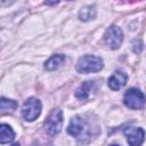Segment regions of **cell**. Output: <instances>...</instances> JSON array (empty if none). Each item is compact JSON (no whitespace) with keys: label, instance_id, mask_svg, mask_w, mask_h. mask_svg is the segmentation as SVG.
<instances>
[{"label":"cell","instance_id":"obj_12","mask_svg":"<svg viewBox=\"0 0 146 146\" xmlns=\"http://www.w3.org/2000/svg\"><path fill=\"white\" fill-rule=\"evenodd\" d=\"M16 107H17V103L15 100L7 99L5 97L1 98V100H0V111H1V114L11 113L14 110H16Z\"/></svg>","mask_w":146,"mask_h":146},{"label":"cell","instance_id":"obj_13","mask_svg":"<svg viewBox=\"0 0 146 146\" xmlns=\"http://www.w3.org/2000/svg\"><path fill=\"white\" fill-rule=\"evenodd\" d=\"M96 16V10L94 7H83L80 11H79V18L81 21H90L92 18H95Z\"/></svg>","mask_w":146,"mask_h":146},{"label":"cell","instance_id":"obj_11","mask_svg":"<svg viewBox=\"0 0 146 146\" xmlns=\"http://www.w3.org/2000/svg\"><path fill=\"white\" fill-rule=\"evenodd\" d=\"M64 60H65V56H64V55H62V54L52 55V56L44 63V68H46L47 71H54V70H56Z\"/></svg>","mask_w":146,"mask_h":146},{"label":"cell","instance_id":"obj_10","mask_svg":"<svg viewBox=\"0 0 146 146\" xmlns=\"http://www.w3.org/2000/svg\"><path fill=\"white\" fill-rule=\"evenodd\" d=\"M14 138H15V132L11 129V127L2 123L0 125V143L2 145L7 144V143H11L14 140Z\"/></svg>","mask_w":146,"mask_h":146},{"label":"cell","instance_id":"obj_8","mask_svg":"<svg viewBox=\"0 0 146 146\" xmlns=\"http://www.w3.org/2000/svg\"><path fill=\"white\" fill-rule=\"evenodd\" d=\"M128 80V75L122 71H115L108 79V87L112 90H119L121 89Z\"/></svg>","mask_w":146,"mask_h":146},{"label":"cell","instance_id":"obj_5","mask_svg":"<svg viewBox=\"0 0 146 146\" xmlns=\"http://www.w3.org/2000/svg\"><path fill=\"white\" fill-rule=\"evenodd\" d=\"M41 113V103L36 98H29L23 107H22V115L24 120L26 121H34L36 117H39Z\"/></svg>","mask_w":146,"mask_h":146},{"label":"cell","instance_id":"obj_1","mask_svg":"<svg viewBox=\"0 0 146 146\" xmlns=\"http://www.w3.org/2000/svg\"><path fill=\"white\" fill-rule=\"evenodd\" d=\"M103 59L98 56L94 55H86L82 56L78 63H76V71L79 73H94V72H99L103 68Z\"/></svg>","mask_w":146,"mask_h":146},{"label":"cell","instance_id":"obj_2","mask_svg":"<svg viewBox=\"0 0 146 146\" xmlns=\"http://www.w3.org/2000/svg\"><path fill=\"white\" fill-rule=\"evenodd\" d=\"M67 132L71 136L75 137L76 139H82L89 136L90 130L86 120L80 115H75L70 121V124L67 127Z\"/></svg>","mask_w":146,"mask_h":146},{"label":"cell","instance_id":"obj_4","mask_svg":"<svg viewBox=\"0 0 146 146\" xmlns=\"http://www.w3.org/2000/svg\"><path fill=\"white\" fill-rule=\"evenodd\" d=\"M63 112L59 108L54 110L47 117L46 122H44V129L47 131L48 135L50 136H55L57 135L63 127Z\"/></svg>","mask_w":146,"mask_h":146},{"label":"cell","instance_id":"obj_9","mask_svg":"<svg viewBox=\"0 0 146 146\" xmlns=\"http://www.w3.org/2000/svg\"><path fill=\"white\" fill-rule=\"evenodd\" d=\"M92 91H95V81H86L76 89L75 97L81 100H86L91 96Z\"/></svg>","mask_w":146,"mask_h":146},{"label":"cell","instance_id":"obj_6","mask_svg":"<svg viewBox=\"0 0 146 146\" xmlns=\"http://www.w3.org/2000/svg\"><path fill=\"white\" fill-rule=\"evenodd\" d=\"M104 40L106 42V44L112 48V49H117L122 41H123V33H122V30L116 26V25H112L110 26L106 32H105V35H104Z\"/></svg>","mask_w":146,"mask_h":146},{"label":"cell","instance_id":"obj_14","mask_svg":"<svg viewBox=\"0 0 146 146\" xmlns=\"http://www.w3.org/2000/svg\"><path fill=\"white\" fill-rule=\"evenodd\" d=\"M1 2H2L3 6H6V5H8V3H11L13 0H1Z\"/></svg>","mask_w":146,"mask_h":146},{"label":"cell","instance_id":"obj_3","mask_svg":"<svg viewBox=\"0 0 146 146\" xmlns=\"http://www.w3.org/2000/svg\"><path fill=\"white\" fill-rule=\"evenodd\" d=\"M123 103L127 107L131 110H141L145 106L146 98L145 95L137 88H130L125 91L123 96Z\"/></svg>","mask_w":146,"mask_h":146},{"label":"cell","instance_id":"obj_7","mask_svg":"<svg viewBox=\"0 0 146 146\" xmlns=\"http://www.w3.org/2000/svg\"><path fill=\"white\" fill-rule=\"evenodd\" d=\"M123 133L127 137L128 143L132 146L141 145L145 139V131L139 127H131V125L125 127L123 129Z\"/></svg>","mask_w":146,"mask_h":146}]
</instances>
